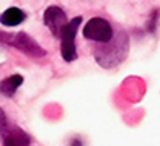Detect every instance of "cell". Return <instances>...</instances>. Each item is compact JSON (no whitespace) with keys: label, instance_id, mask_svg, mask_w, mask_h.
Listing matches in <instances>:
<instances>
[{"label":"cell","instance_id":"cell-1","mask_svg":"<svg viewBox=\"0 0 160 146\" xmlns=\"http://www.w3.org/2000/svg\"><path fill=\"white\" fill-rule=\"evenodd\" d=\"M82 23V18L75 16L72 18L70 21L65 23V26L62 28V33H61V41H62V46H61V52H62V58L65 62H74L77 58V50H75V36H77V29Z\"/></svg>","mask_w":160,"mask_h":146},{"label":"cell","instance_id":"cell-2","mask_svg":"<svg viewBox=\"0 0 160 146\" xmlns=\"http://www.w3.org/2000/svg\"><path fill=\"white\" fill-rule=\"evenodd\" d=\"M83 36L90 41L97 42H110L113 38V29L106 20L103 18H92L88 23L83 26Z\"/></svg>","mask_w":160,"mask_h":146},{"label":"cell","instance_id":"cell-3","mask_svg":"<svg viewBox=\"0 0 160 146\" xmlns=\"http://www.w3.org/2000/svg\"><path fill=\"white\" fill-rule=\"evenodd\" d=\"M5 44H10V46L20 49L21 52L28 54L30 57H44L46 50L42 49L38 42H36L33 38H30L25 33H18V34H7Z\"/></svg>","mask_w":160,"mask_h":146},{"label":"cell","instance_id":"cell-4","mask_svg":"<svg viewBox=\"0 0 160 146\" xmlns=\"http://www.w3.org/2000/svg\"><path fill=\"white\" fill-rule=\"evenodd\" d=\"M0 138L3 146H30V136L26 131L7 122L0 123Z\"/></svg>","mask_w":160,"mask_h":146},{"label":"cell","instance_id":"cell-5","mask_svg":"<svg viewBox=\"0 0 160 146\" xmlns=\"http://www.w3.org/2000/svg\"><path fill=\"white\" fill-rule=\"evenodd\" d=\"M42 21H44V25L51 29V33H52L56 38H59L61 33H62V28L65 26L67 23V16H65V13L59 8V7H49L46 8L44 15H42Z\"/></svg>","mask_w":160,"mask_h":146},{"label":"cell","instance_id":"cell-6","mask_svg":"<svg viewBox=\"0 0 160 146\" xmlns=\"http://www.w3.org/2000/svg\"><path fill=\"white\" fill-rule=\"evenodd\" d=\"M25 18H26V15H25L23 10L12 7V8L5 10L2 15H0V23H2L3 26H17L20 23H23Z\"/></svg>","mask_w":160,"mask_h":146},{"label":"cell","instance_id":"cell-7","mask_svg":"<svg viewBox=\"0 0 160 146\" xmlns=\"http://www.w3.org/2000/svg\"><path fill=\"white\" fill-rule=\"evenodd\" d=\"M21 83H23V76H21V75H12V76L5 78L3 81L0 83V93H2L3 96L10 98V96L15 94V91L21 86Z\"/></svg>","mask_w":160,"mask_h":146},{"label":"cell","instance_id":"cell-8","mask_svg":"<svg viewBox=\"0 0 160 146\" xmlns=\"http://www.w3.org/2000/svg\"><path fill=\"white\" fill-rule=\"evenodd\" d=\"M3 122H7V117H5L3 111H2V109H0V123H3Z\"/></svg>","mask_w":160,"mask_h":146},{"label":"cell","instance_id":"cell-9","mask_svg":"<svg viewBox=\"0 0 160 146\" xmlns=\"http://www.w3.org/2000/svg\"><path fill=\"white\" fill-rule=\"evenodd\" d=\"M70 146H83V144H82V141H80V140H74V141L70 143Z\"/></svg>","mask_w":160,"mask_h":146}]
</instances>
